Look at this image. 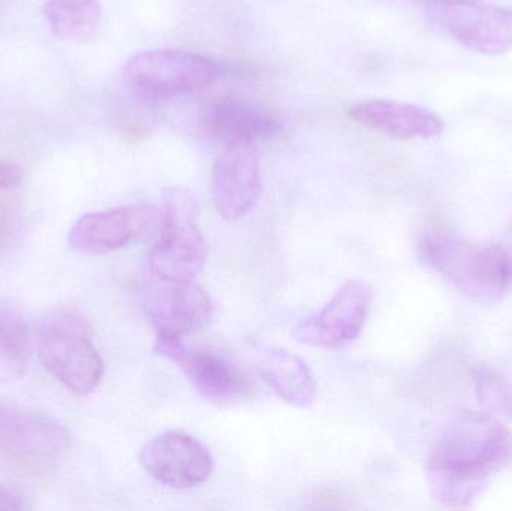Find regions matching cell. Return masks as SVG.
<instances>
[{
	"label": "cell",
	"mask_w": 512,
	"mask_h": 511,
	"mask_svg": "<svg viewBox=\"0 0 512 511\" xmlns=\"http://www.w3.org/2000/svg\"><path fill=\"white\" fill-rule=\"evenodd\" d=\"M348 114L358 125L396 140H432L445 131L435 111L393 99H366L351 105Z\"/></svg>",
	"instance_id": "cell-14"
},
{
	"label": "cell",
	"mask_w": 512,
	"mask_h": 511,
	"mask_svg": "<svg viewBox=\"0 0 512 511\" xmlns=\"http://www.w3.org/2000/svg\"><path fill=\"white\" fill-rule=\"evenodd\" d=\"M158 240L149 254V269L159 282H192L204 269L207 245L198 227V203L189 189H165Z\"/></svg>",
	"instance_id": "cell-3"
},
{
	"label": "cell",
	"mask_w": 512,
	"mask_h": 511,
	"mask_svg": "<svg viewBox=\"0 0 512 511\" xmlns=\"http://www.w3.org/2000/svg\"><path fill=\"white\" fill-rule=\"evenodd\" d=\"M256 365L268 386L289 405L306 408L315 401V378L307 363L297 354L282 348L259 347Z\"/></svg>",
	"instance_id": "cell-16"
},
{
	"label": "cell",
	"mask_w": 512,
	"mask_h": 511,
	"mask_svg": "<svg viewBox=\"0 0 512 511\" xmlns=\"http://www.w3.org/2000/svg\"><path fill=\"white\" fill-rule=\"evenodd\" d=\"M36 351L45 371L75 395L95 392L104 378V362L89 326L71 312H54L39 324Z\"/></svg>",
	"instance_id": "cell-4"
},
{
	"label": "cell",
	"mask_w": 512,
	"mask_h": 511,
	"mask_svg": "<svg viewBox=\"0 0 512 511\" xmlns=\"http://www.w3.org/2000/svg\"><path fill=\"white\" fill-rule=\"evenodd\" d=\"M418 257L460 294L484 305L501 300L510 284V257L504 248L465 242L442 227H429L421 234Z\"/></svg>",
	"instance_id": "cell-2"
},
{
	"label": "cell",
	"mask_w": 512,
	"mask_h": 511,
	"mask_svg": "<svg viewBox=\"0 0 512 511\" xmlns=\"http://www.w3.org/2000/svg\"><path fill=\"white\" fill-rule=\"evenodd\" d=\"M478 401L490 413H512V390L498 372L490 366L477 365L472 369Z\"/></svg>",
	"instance_id": "cell-19"
},
{
	"label": "cell",
	"mask_w": 512,
	"mask_h": 511,
	"mask_svg": "<svg viewBox=\"0 0 512 511\" xmlns=\"http://www.w3.org/2000/svg\"><path fill=\"white\" fill-rule=\"evenodd\" d=\"M204 126L209 135L230 144H256L279 134V120L267 108L237 98L219 99L209 105L204 114Z\"/></svg>",
	"instance_id": "cell-15"
},
{
	"label": "cell",
	"mask_w": 512,
	"mask_h": 511,
	"mask_svg": "<svg viewBox=\"0 0 512 511\" xmlns=\"http://www.w3.org/2000/svg\"><path fill=\"white\" fill-rule=\"evenodd\" d=\"M29 500L15 489L8 486H0V510H29Z\"/></svg>",
	"instance_id": "cell-21"
},
{
	"label": "cell",
	"mask_w": 512,
	"mask_h": 511,
	"mask_svg": "<svg viewBox=\"0 0 512 511\" xmlns=\"http://www.w3.org/2000/svg\"><path fill=\"white\" fill-rule=\"evenodd\" d=\"M32 359L29 329L23 315L0 305V383H18L26 377Z\"/></svg>",
	"instance_id": "cell-18"
},
{
	"label": "cell",
	"mask_w": 512,
	"mask_h": 511,
	"mask_svg": "<svg viewBox=\"0 0 512 511\" xmlns=\"http://www.w3.org/2000/svg\"><path fill=\"white\" fill-rule=\"evenodd\" d=\"M159 356L176 363L189 383L212 404H231L248 392V380L228 357L188 347L183 339L156 338Z\"/></svg>",
	"instance_id": "cell-10"
},
{
	"label": "cell",
	"mask_w": 512,
	"mask_h": 511,
	"mask_svg": "<svg viewBox=\"0 0 512 511\" xmlns=\"http://www.w3.org/2000/svg\"><path fill=\"white\" fill-rule=\"evenodd\" d=\"M44 15L54 38L65 42H89L102 23L99 0H47Z\"/></svg>",
	"instance_id": "cell-17"
},
{
	"label": "cell",
	"mask_w": 512,
	"mask_h": 511,
	"mask_svg": "<svg viewBox=\"0 0 512 511\" xmlns=\"http://www.w3.org/2000/svg\"><path fill=\"white\" fill-rule=\"evenodd\" d=\"M373 302L372 287L352 279L343 284L324 308L301 320L292 330L295 341L309 347L340 350L363 332Z\"/></svg>",
	"instance_id": "cell-7"
},
{
	"label": "cell",
	"mask_w": 512,
	"mask_h": 511,
	"mask_svg": "<svg viewBox=\"0 0 512 511\" xmlns=\"http://www.w3.org/2000/svg\"><path fill=\"white\" fill-rule=\"evenodd\" d=\"M508 281L512 282V258H508Z\"/></svg>",
	"instance_id": "cell-24"
},
{
	"label": "cell",
	"mask_w": 512,
	"mask_h": 511,
	"mask_svg": "<svg viewBox=\"0 0 512 511\" xmlns=\"http://www.w3.org/2000/svg\"><path fill=\"white\" fill-rule=\"evenodd\" d=\"M23 180L20 167L14 162L0 161V192L18 188Z\"/></svg>",
	"instance_id": "cell-20"
},
{
	"label": "cell",
	"mask_w": 512,
	"mask_h": 511,
	"mask_svg": "<svg viewBox=\"0 0 512 511\" xmlns=\"http://www.w3.org/2000/svg\"><path fill=\"white\" fill-rule=\"evenodd\" d=\"M436 26L457 44L484 56H502L512 50V9L483 0L450 3L427 9Z\"/></svg>",
	"instance_id": "cell-8"
},
{
	"label": "cell",
	"mask_w": 512,
	"mask_h": 511,
	"mask_svg": "<svg viewBox=\"0 0 512 511\" xmlns=\"http://www.w3.org/2000/svg\"><path fill=\"white\" fill-rule=\"evenodd\" d=\"M71 446L65 425L27 408L0 405V458L21 467H45Z\"/></svg>",
	"instance_id": "cell-6"
},
{
	"label": "cell",
	"mask_w": 512,
	"mask_h": 511,
	"mask_svg": "<svg viewBox=\"0 0 512 511\" xmlns=\"http://www.w3.org/2000/svg\"><path fill=\"white\" fill-rule=\"evenodd\" d=\"M414 2L420 3L427 11V9L436 8V6L450 5V3L472 2V0H414Z\"/></svg>",
	"instance_id": "cell-23"
},
{
	"label": "cell",
	"mask_w": 512,
	"mask_h": 511,
	"mask_svg": "<svg viewBox=\"0 0 512 511\" xmlns=\"http://www.w3.org/2000/svg\"><path fill=\"white\" fill-rule=\"evenodd\" d=\"M144 309L156 338L183 339L209 323L213 305L206 291L192 282H162L147 294Z\"/></svg>",
	"instance_id": "cell-13"
},
{
	"label": "cell",
	"mask_w": 512,
	"mask_h": 511,
	"mask_svg": "<svg viewBox=\"0 0 512 511\" xmlns=\"http://www.w3.org/2000/svg\"><path fill=\"white\" fill-rule=\"evenodd\" d=\"M261 165L255 144H230L213 167L212 191L216 210L227 221H237L261 195Z\"/></svg>",
	"instance_id": "cell-12"
},
{
	"label": "cell",
	"mask_w": 512,
	"mask_h": 511,
	"mask_svg": "<svg viewBox=\"0 0 512 511\" xmlns=\"http://www.w3.org/2000/svg\"><path fill=\"white\" fill-rule=\"evenodd\" d=\"M511 459L512 434L495 414H456L427 459L430 494L447 509H468Z\"/></svg>",
	"instance_id": "cell-1"
},
{
	"label": "cell",
	"mask_w": 512,
	"mask_h": 511,
	"mask_svg": "<svg viewBox=\"0 0 512 511\" xmlns=\"http://www.w3.org/2000/svg\"><path fill=\"white\" fill-rule=\"evenodd\" d=\"M161 209L131 204L81 216L68 234V243L81 254L101 255L125 248L161 225Z\"/></svg>",
	"instance_id": "cell-11"
},
{
	"label": "cell",
	"mask_w": 512,
	"mask_h": 511,
	"mask_svg": "<svg viewBox=\"0 0 512 511\" xmlns=\"http://www.w3.org/2000/svg\"><path fill=\"white\" fill-rule=\"evenodd\" d=\"M122 77L135 96L164 101L206 89L221 77V66L194 51L155 48L132 56Z\"/></svg>",
	"instance_id": "cell-5"
},
{
	"label": "cell",
	"mask_w": 512,
	"mask_h": 511,
	"mask_svg": "<svg viewBox=\"0 0 512 511\" xmlns=\"http://www.w3.org/2000/svg\"><path fill=\"white\" fill-rule=\"evenodd\" d=\"M140 464L156 482L180 491L203 485L213 473L210 450L197 438L177 431L162 432L147 441Z\"/></svg>",
	"instance_id": "cell-9"
},
{
	"label": "cell",
	"mask_w": 512,
	"mask_h": 511,
	"mask_svg": "<svg viewBox=\"0 0 512 511\" xmlns=\"http://www.w3.org/2000/svg\"><path fill=\"white\" fill-rule=\"evenodd\" d=\"M15 218H17V213L12 204L0 203V246L8 240L14 231Z\"/></svg>",
	"instance_id": "cell-22"
}]
</instances>
